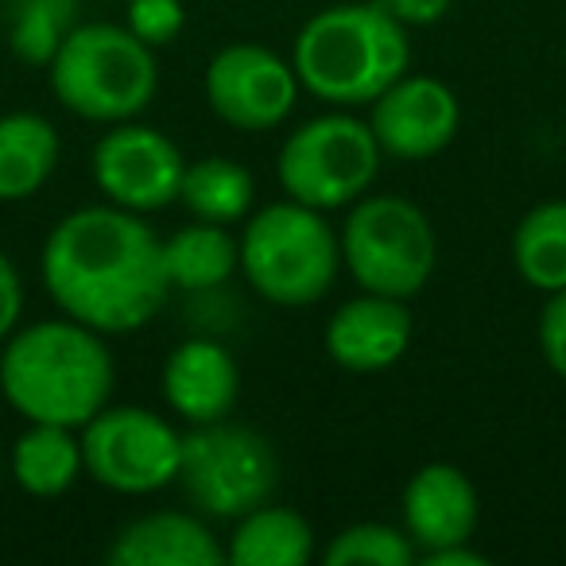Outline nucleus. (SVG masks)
Instances as JSON below:
<instances>
[{"label":"nucleus","mask_w":566,"mask_h":566,"mask_svg":"<svg viewBox=\"0 0 566 566\" xmlns=\"http://www.w3.org/2000/svg\"><path fill=\"white\" fill-rule=\"evenodd\" d=\"M481 520V501L470 473L454 462H427L408 478L400 496V524L419 555L470 543Z\"/></svg>","instance_id":"obj_14"},{"label":"nucleus","mask_w":566,"mask_h":566,"mask_svg":"<svg viewBox=\"0 0 566 566\" xmlns=\"http://www.w3.org/2000/svg\"><path fill=\"white\" fill-rule=\"evenodd\" d=\"M539 354L558 380H566V287L551 292L539 311Z\"/></svg>","instance_id":"obj_26"},{"label":"nucleus","mask_w":566,"mask_h":566,"mask_svg":"<svg viewBox=\"0 0 566 566\" xmlns=\"http://www.w3.org/2000/svg\"><path fill=\"white\" fill-rule=\"evenodd\" d=\"M125 28L151 51L167 48L187 28V9L182 0H125Z\"/></svg>","instance_id":"obj_25"},{"label":"nucleus","mask_w":566,"mask_h":566,"mask_svg":"<svg viewBox=\"0 0 566 566\" xmlns=\"http://www.w3.org/2000/svg\"><path fill=\"white\" fill-rule=\"evenodd\" d=\"M241 268L237 237L226 226L198 221L164 237V272L179 292H210Z\"/></svg>","instance_id":"obj_20"},{"label":"nucleus","mask_w":566,"mask_h":566,"mask_svg":"<svg viewBox=\"0 0 566 566\" xmlns=\"http://www.w3.org/2000/svg\"><path fill=\"white\" fill-rule=\"evenodd\" d=\"M237 252L249 287L275 307H311L326 300L342 272L338 229L323 210L287 195L244 218Z\"/></svg>","instance_id":"obj_4"},{"label":"nucleus","mask_w":566,"mask_h":566,"mask_svg":"<svg viewBox=\"0 0 566 566\" xmlns=\"http://www.w3.org/2000/svg\"><path fill=\"white\" fill-rule=\"evenodd\" d=\"M117 365L105 334L74 318L17 326L0 349V392L28 423L82 427L113 400Z\"/></svg>","instance_id":"obj_2"},{"label":"nucleus","mask_w":566,"mask_h":566,"mask_svg":"<svg viewBox=\"0 0 566 566\" xmlns=\"http://www.w3.org/2000/svg\"><path fill=\"white\" fill-rule=\"evenodd\" d=\"M411 307L408 300L361 292L326 318L323 346L346 373H385L411 349Z\"/></svg>","instance_id":"obj_13"},{"label":"nucleus","mask_w":566,"mask_h":566,"mask_svg":"<svg viewBox=\"0 0 566 566\" xmlns=\"http://www.w3.org/2000/svg\"><path fill=\"white\" fill-rule=\"evenodd\" d=\"M369 128L388 159L423 164L454 144L462 102L447 82L408 71L369 105Z\"/></svg>","instance_id":"obj_12"},{"label":"nucleus","mask_w":566,"mask_h":566,"mask_svg":"<svg viewBox=\"0 0 566 566\" xmlns=\"http://www.w3.org/2000/svg\"><path fill=\"white\" fill-rule=\"evenodd\" d=\"M380 159L385 151H380L369 120L346 109H331L287 133L280 156H275V179L287 198L331 213L369 195Z\"/></svg>","instance_id":"obj_7"},{"label":"nucleus","mask_w":566,"mask_h":566,"mask_svg":"<svg viewBox=\"0 0 566 566\" xmlns=\"http://www.w3.org/2000/svg\"><path fill=\"white\" fill-rule=\"evenodd\" d=\"M24 318V275L12 264V256L0 249V346Z\"/></svg>","instance_id":"obj_27"},{"label":"nucleus","mask_w":566,"mask_h":566,"mask_svg":"<svg viewBox=\"0 0 566 566\" xmlns=\"http://www.w3.org/2000/svg\"><path fill=\"white\" fill-rule=\"evenodd\" d=\"M300 74L292 59L260 43H229L213 51L202 74L210 113L237 133H272L300 102Z\"/></svg>","instance_id":"obj_10"},{"label":"nucleus","mask_w":566,"mask_h":566,"mask_svg":"<svg viewBox=\"0 0 566 566\" xmlns=\"http://www.w3.org/2000/svg\"><path fill=\"white\" fill-rule=\"evenodd\" d=\"M90 175L105 202L133 213H151L179 202L187 156L159 128L120 120V125H109V133H102V140L94 144Z\"/></svg>","instance_id":"obj_11"},{"label":"nucleus","mask_w":566,"mask_h":566,"mask_svg":"<svg viewBox=\"0 0 566 566\" xmlns=\"http://www.w3.org/2000/svg\"><path fill=\"white\" fill-rule=\"evenodd\" d=\"M109 566H221L226 547L198 512H144L105 547Z\"/></svg>","instance_id":"obj_16"},{"label":"nucleus","mask_w":566,"mask_h":566,"mask_svg":"<svg viewBox=\"0 0 566 566\" xmlns=\"http://www.w3.org/2000/svg\"><path fill=\"white\" fill-rule=\"evenodd\" d=\"M48 82L66 113L94 125L136 120L159 94L156 51L125 24H78L48 63Z\"/></svg>","instance_id":"obj_5"},{"label":"nucleus","mask_w":566,"mask_h":566,"mask_svg":"<svg viewBox=\"0 0 566 566\" xmlns=\"http://www.w3.org/2000/svg\"><path fill=\"white\" fill-rule=\"evenodd\" d=\"M342 268L361 292L416 300L439 268V237L423 210L403 195H361L346 206Z\"/></svg>","instance_id":"obj_6"},{"label":"nucleus","mask_w":566,"mask_h":566,"mask_svg":"<svg viewBox=\"0 0 566 566\" xmlns=\"http://www.w3.org/2000/svg\"><path fill=\"white\" fill-rule=\"evenodd\" d=\"M419 566H489V555L473 547L470 539V543H450V547L427 551V555H419Z\"/></svg>","instance_id":"obj_29"},{"label":"nucleus","mask_w":566,"mask_h":566,"mask_svg":"<svg viewBox=\"0 0 566 566\" xmlns=\"http://www.w3.org/2000/svg\"><path fill=\"white\" fill-rule=\"evenodd\" d=\"M86 478L120 496H148L175 485L182 462V431L140 403H105L82 427Z\"/></svg>","instance_id":"obj_9"},{"label":"nucleus","mask_w":566,"mask_h":566,"mask_svg":"<svg viewBox=\"0 0 566 566\" xmlns=\"http://www.w3.org/2000/svg\"><path fill=\"white\" fill-rule=\"evenodd\" d=\"M40 275L66 318L105 338L148 326L171 295L164 241L144 213L113 202L59 218L43 241Z\"/></svg>","instance_id":"obj_1"},{"label":"nucleus","mask_w":566,"mask_h":566,"mask_svg":"<svg viewBox=\"0 0 566 566\" xmlns=\"http://www.w3.org/2000/svg\"><path fill=\"white\" fill-rule=\"evenodd\" d=\"M326 566H416L419 551L403 524H380V520H361V524L342 527L331 535L323 551H318Z\"/></svg>","instance_id":"obj_24"},{"label":"nucleus","mask_w":566,"mask_h":566,"mask_svg":"<svg viewBox=\"0 0 566 566\" xmlns=\"http://www.w3.org/2000/svg\"><path fill=\"white\" fill-rule=\"evenodd\" d=\"M159 388H164V403L187 427L218 423L241 396V369L221 342L187 338L164 357Z\"/></svg>","instance_id":"obj_15"},{"label":"nucleus","mask_w":566,"mask_h":566,"mask_svg":"<svg viewBox=\"0 0 566 566\" xmlns=\"http://www.w3.org/2000/svg\"><path fill=\"white\" fill-rule=\"evenodd\" d=\"M175 485L190 509L206 520H241L256 504L272 501L280 485V458L256 427L218 419L182 431V462Z\"/></svg>","instance_id":"obj_8"},{"label":"nucleus","mask_w":566,"mask_h":566,"mask_svg":"<svg viewBox=\"0 0 566 566\" xmlns=\"http://www.w3.org/2000/svg\"><path fill=\"white\" fill-rule=\"evenodd\" d=\"M82 0H12L9 48L17 63L32 71H48L66 35L78 28Z\"/></svg>","instance_id":"obj_23"},{"label":"nucleus","mask_w":566,"mask_h":566,"mask_svg":"<svg viewBox=\"0 0 566 566\" xmlns=\"http://www.w3.org/2000/svg\"><path fill=\"white\" fill-rule=\"evenodd\" d=\"M315 558V527L292 504H256L233 520L226 543L229 566H307Z\"/></svg>","instance_id":"obj_17"},{"label":"nucleus","mask_w":566,"mask_h":566,"mask_svg":"<svg viewBox=\"0 0 566 566\" xmlns=\"http://www.w3.org/2000/svg\"><path fill=\"white\" fill-rule=\"evenodd\" d=\"M63 156V136L43 113L17 109L0 117V202H28L48 187Z\"/></svg>","instance_id":"obj_18"},{"label":"nucleus","mask_w":566,"mask_h":566,"mask_svg":"<svg viewBox=\"0 0 566 566\" xmlns=\"http://www.w3.org/2000/svg\"><path fill=\"white\" fill-rule=\"evenodd\" d=\"M252 198H256V179L237 159L202 156L187 164L179 202L187 206L190 218L213 221V226H237L252 213Z\"/></svg>","instance_id":"obj_22"},{"label":"nucleus","mask_w":566,"mask_h":566,"mask_svg":"<svg viewBox=\"0 0 566 566\" xmlns=\"http://www.w3.org/2000/svg\"><path fill=\"white\" fill-rule=\"evenodd\" d=\"M300 86L334 109H361L411 71L408 28L380 0H346L315 12L292 43Z\"/></svg>","instance_id":"obj_3"},{"label":"nucleus","mask_w":566,"mask_h":566,"mask_svg":"<svg viewBox=\"0 0 566 566\" xmlns=\"http://www.w3.org/2000/svg\"><path fill=\"white\" fill-rule=\"evenodd\" d=\"M512 268L516 275L551 295L566 287V198L535 202L512 229Z\"/></svg>","instance_id":"obj_21"},{"label":"nucleus","mask_w":566,"mask_h":566,"mask_svg":"<svg viewBox=\"0 0 566 566\" xmlns=\"http://www.w3.org/2000/svg\"><path fill=\"white\" fill-rule=\"evenodd\" d=\"M9 470L12 481L28 496L51 501V496L71 493L82 473H86L82 434L74 427H59V423H28L24 434L12 442Z\"/></svg>","instance_id":"obj_19"},{"label":"nucleus","mask_w":566,"mask_h":566,"mask_svg":"<svg viewBox=\"0 0 566 566\" xmlns=\"http://www.w3.org/2000/svg\"><path fill=\"white\" fill-rule=\"evenodd\" d=\"M380 4H385V9L411 32V28L439 24V20L450 12V4H454V0H380Z\"/></svg>","instance_id":"obj_28"}]
</instances>
